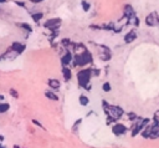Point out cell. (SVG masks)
I'll return each instance as SVG.
<instances>
[{
	"label": "cell",
	"instance_id": "cell-13",
	"mask_svg": "<svg viewBox=\"0 0 159 148\" xmlns=\"http://www.w3.org/2000/svg\"><path fill=\"white\" fill-rule=\"evenodd\" d=\"M135 39H137V32H135L134 30H131V31H129V32L126 35V36H124V40H126L127 44L132 43V41L135 40Z\"/></svg>",
	"mask_w": 159,
	"mask_h": 148
},
{
	"label": "cell",
	"instance_id": "cell-14",
	"mask_svg": "<svg viewBox=\"0 0 159 148\" xmlns=\"http://www.w3.org/2000/svg\"><path fill=\"white\" fill-rule=\"evenodd\" d=\"M9 110H10V103L5 102V101H0V115L6 113Z\"/></svg>",
	"mask_w": 159,
	"mask_h": 148
},
{
	"label": "cell",
	"instance_id": "cell-31",
	"mask_svg": "<svg viewBox=\"0 0 159 148\" xmlns=\"http://www.w3.org/2000/svg\"><path fill=\"white\" fill-rule=\"evenodd\" d=\"M3 142H4V136L0 134V144H3Z\"/></svg>",
	"mask_w": 159,
	"mask_h": 148
},
{
	"label": "cell",
	"instance_id": "cell-24",
	"mask_svg": "<svg viewBox=\"0 0 159 148\" xmlns=\"http://www.w3.org/2000/svg\"><path fill=\"white\" fill-rule=\"evenodd\" d=\"M99 75H101V70H99V69H92V76L98 77Z\"/></svg>",
	"mask_w": 159,
	"mask_h": 148
},
{
	"label": "cell",
	"instance_id": "cell-9",
	"mask_svg": "<svg viewBox=\"0 0 159 148\" xmlns=\"http://www.w3.org/2000/svg\"><path fill=\"white\" fill-rule=\"evenodd\" d=\"M123 13H124V16L127 17V19H128V20H131V19H133V17L135 16V11L133 10V8H132V5H129V4L124 5V10H123Z\"/></svg>",
	"mask_w": 159,
	"mask_h": 148
},
{
	"label": "cell",
	"instance_id": "cell-27",
	"mask_svg": "<svg viewBox=\"0 0 159 148\" xmlns=\"http://www.w3.org/2000/svg\"><path fill=\"white\" fill-rule=\"evenodd\" d=\"M81 122H82V120H81V118H80V120H77V121L75 122V125H73V128H72V131H75V129L78 127V125H81Z\"/></svg>",
	"mask_w": 159,
	"mask_h": 148
},
{
	"label": "cell",
	"instance_id": "cell-28",
	"mask_svg": "<svg viewBox=\"0 0 159 148\" xmlns=\"http://www.w3.org/2000/svg\"><path fill=\"white\" fill-rule=\"evenodd\" d=\"M133 19H134V26H138V25H139V22H140V21H139V19H138L137 16H134Z\"/></svg>",
	"mask_w": 159,
	"mask_h": 148
},
{
	"label": "cell",
	"instance_id": "cell-21",
	"mask_svg": "<svg viewBox=\"0 0 159 148\" xmlns=\"http://www.w3.org/2000/svg\"><path fill=\"white\" fill-rule=\"evenodd\" d=\"M9 93H10V96H11V97H14V98H19V92H17V91L15 90V88H10Z\"/></svg>",
	"mask_w": 159,
	"mask_h": 148
},
{
	"label": "cell",
	"instance_id": "cell-2",
	"mask_svg": "<svg viewBox=\"0 0 159 148\" xmlns=\"http://www.w3.org/2000/svg\"><path fill=\"white\" fill-rule=\"evenodd\" d=\"M92 54L88 50H83L80 54H76L73 56V60H72V64L73 66H85V65H88V64H92Z\"/></svg>",
	"mask_w": 159,
	"mask_h": 148
},
{
	"label": "cell",
	"instance_id": "cell-32",
	"mask_svg": "<svg viewBox=\"0 0 159 148\" xmlns=\"http://www.w3.org/2000/svg\"><path fill=\"white\" fill-rule=\"evenodd\" d=\"M4 100H5V96L4 95H0V101H4Z\"/></svg>",
	"mask_w": 159,
	"mask_h": 148
},
{
	"label": "cell",
	"instance_id": "cell-6",
	"mask_svg": "<svg viewBox=\"0 0 159 148\" xmlns=\"http://www.w3.org/2000/svg\"><path fill=\"white\" fill-rule=\"evenodd\" d=\"M99 50H101V55H99V58H101V60H103V61H108V60H111L112 54H111V50L108 49L107 46L99 45Z\"/></svg>",
	"mask_w": 159,
	"mask_h": 148
},
{
	"label": "cell",
	"instance_id": "cell-8",
	"mask_svg": "<svg viewBox=\"0 0 159 148\" xmlns=\"http://www.w3.org/2000/svg\"><path fill=\"white\" fill-rule=\"evenodd\" d=\"M72 60H73L72 52H71V51H66V54H65V55L61 57V64H62V66H68V65L72 62Z\"/></svg>",
	"mask_w": 159,
	"mask_h": 148
},
{
	"label": "cell",
	"instance_id": "cell-33",
	"mask_svg": "<svg viewBox=\"0 0 159 148\" xmlns=\"http://www.w3.org/2000/svg\"><path fill=\"white\" fill-rule=\"evenodd\" d=\"M5 3H8V0H0V5H1V4H5Z\"/></svg>",
	"mask_w": 159,
	"mask_h": 148
},
{
	"label": "cell",
	"instance_id": "cell-11",
	"mask_svg": "<svg viewBox=\"0 0 159 148\" xmlns=\"http://www.w3.org/2000/svg\"><path fill=\"white\" fill-rule=\"evenodd\" d=\"M157 20H158V17L155 16V13H153L150 15L147 16V19H145V24L148 26H154L155 24H157Z\"/></svg>",
	"mask_w": 159,
	"mask_h": 148
},
{
	"label": "cell",
	"instance_id": "cell-18",
	"mask_svg": "<svg viewBox=\"0 0 159 148\" xmlns=\"http://www.w3.org/2000/svg\"><path fill=\"white\" fill-rule=\"evenodd\" d=\"M44 17V14L42 13H34L31 14V19L35 21V22H40V20Z\"/></svg>",
	"mask_w": 159,
	"mask_h": 148
},
{
	"label": "cell",
	"instance_id": "cell-7",
	"mask_svg": "<svg viewBox=\"0 0 159 148\" xmlns=\"http://www.w3.org/2000/svg\"><path fill=\"white\" fill-rule=\"evenodd\" d=\"M127 131H128L127 127L124 125H122V123H116V125L112 127V132H113L114 136H122V134H124Z\"/></svg>",
	"mask_w": 159,
	"mask_h": 148
},
{
	"label": "cell",
	"instance_id": "cell-15",
	"mask_svg": "<svg viewBox=\"0 0 159 148\" xmlns=\"http://www.w3.org/2000/svg\"><path fill=\"white\" fill-rule=\"evenodd\" d=\"M16 25L19 26L20 29H22V30L27 31L29 34H30V32H32V27H31V25H30V24H27V22H17Z\"/></svg>",
	"mask_w": 159,
	"mask_h": 148
},
{
	"label": "cell",
	"instance_id": "cell-25",
	"mask_svg": "<svg viewBox=\"0 0 159 148\" xmlns=\"http://www.w3.org/2000/svg\"><path fill=\"white\" fill-rule=\"evenodd\" d=\"M15 5H17V6H19V8H25L26 6V4L24 3V1H19V0H15Z\"/></svg>",
	"mask_w": 159,
	"mask_h": 148
},
{
	"label": "cell",
	"instance_id": "cell-35",
	"mask_svg": "<svg viewBox=\"0 0 159 148\" xmlns=\"http://www.w3.org/2000/svg\"><path fill=\"white\" fill-rule=\"evenodd\" d=\"M13 148H20V147H19V146H17V144H15V146H14Z\"/></svg>",
	"mask_w": 159,
	"mask_h": 148
},
{
	"label": "cell",
	"instance_id": "cell-29",
	"mask_svg": "<svg viewBox=\"0 0 159 148\" xmlns=\"http://www.w3.org/2000/svg\"><path fill=\"white\" fill-rule=\"evenodd\" d=\"M154 121H159V111H157L154 113Z\"/></svg>",
	"mask_w": 159,
	"mask_h": 148
},
{
	"label": "cell",
	"instance_id": "cell-4",
	"mask_svg": "<svg viewBox=\"0 0 159 148\" xmlns=\"http://www.w3.org/2000/svg\"><path fill=\"white\" fill-rule=\"evenodd\" d=\"M61 25V19L60 17H54V19H49L47 21H45L44 24V27L49 29L51 31H57L60 29Z\"/></svg>",
	"mask_w": 159,
	"mask_h": 148
},
{
	"label": "cell",
	"instance_id": "cell-20",
	"mask_svg": "<svg viewBox=\"0 0 159 148\" xmlns=\"http://www.w3.org/2000/svg\"><path fill=\"white\" fill-rule=\"evenodd\" d=\"M102 90H103L104 92H109V91L112 90V87H111V84H109V82H104L103 86H102Z\"/></svg>",
	"mask_w": 159,
	"mask_h": 148
},
{
	"label": "cell",
	"instance_id": "cell-1",
	"mask_svg": "<svg viewBox=\"0 0 159 148\" xmlns=\"http://www.w3.org/2000/svg\"><path fill=\"white\" fill-rule=\"evenodd\" d=\"M92 77V69H83V70H81L77 72V81H78V85L81 87H83L85 90H88V91H91V80Z\"/></svg>",
	"mask_w": 159,
	"mask_h": 148
},
{
	"label": "cell",
	"instance_id": "cell-30",
	"mask_svg": "<svg viewBox=\"0 0 159 148\" xmlns=\"http://www.w3.org/2000/svg\"><path fill=\"white\" fill-rule=\"evenodd\" d=\"M31 3H34V4H39V3H41V1H44V0H30Z\"/></svg>",
	"mask_w": 159,
	"mask_h": 148
},
{
	"label": "cell",
	"instance_id": "cell-17",
	"mask_svg": "<svg viewBox=\"0 0 159 148\" xmlns=\"http://www.w3.org/2000/svg\"><path fill=\"white\" fill-rule=\"evenodd\" d=\"M78 102L81 106H83V107H86V106L90 103V98H88L87 96H85V95H80L78 97Z\"/></svg>",
	"mask_w": 159,
	"mask_h": 148
},
{
	"label": "cell",
	"instance_id": "cell-36",
	"mask_svg": "<svg viewBox=\"0 0 159 148\" xmlns=\"http://www.w3.org/2000/svg\"><path fill=\"white\" fill-rule=\"evenodd\" d=\"M1 14H3V10H1V9H0V15H1Z\"/></svg>",
	"mask_w": 159,
	"mask_h": 148
},
{
	"label": "cell",
	"instance_id": "cell-3",
	"mask_svg": "<svg viewBox=\"0 0 159 148\" xmlns=\"http://www.w3.org/2000/svg\"><path fill=\"white\" fill-rule=\"evenodd\" d=\"M103 110L106 112V115L112 117V118H114V120H118V118H121L123 116V113H124V111H123L121 107L108 105L106 101H103Z\"/></svg>",
	"mask_w": 159,
	"mask_h": 148
},
{
	"label": "cell",
	"instance_id": "cell-19",
	"mask_svg": "<svg viewBox=\"0 0 159 148\" xmlns=\"http://www.w3.org/2000/svg\"><path fill=\"white\" fill-rule=\"evenodd\" d=\"M81 5H82V9H83V11H90V9H91V4L88 3V1H86V0H82L81 1Z\"/></svg>",
	"mask_w": 159,
	"mask_h": 148
},
{
	"label": "cell",
	"instance_id": "cell-16",
	"mask_svg": "<svg viewBox=\"0 0 159 148\" xmlns=\"http://www.w3.org/2000/svg\"><path fill=\"white\" fill-rule=\"evenodd\" d=\"M45 96H46V98L52 100V101H58V96H57L55 92H52V91H50V90L45 91Z\"/></svg>",
	"mask_w": 159,
	"mask_h": 148
},
{
	"label": "cell",
	"instance_id": "cell-34",
	"mask_svg": "<svg viewBox=\"0 0 159 148\" xmlns=\"http://www.w3.org/2000/svg\"><path fill=\"white\" fill-rule=\"evenodd\" d=\"M0 148H6V146H4V144H0Z\"/></svg>",
	"mask_w": 159,
	"mask_h": 148
},
{
	"label": "cell",
	"instance_id": "cell-5",
	"mask_svg": "<svg viewBox=\"0 0 159 148\" xmlns=\"http://www.w3.org/2000/svg\"><path fill=\"white\" fill-rule=\"evenodd\" d=\"M9 50L14 51L16 55H21L22 52L26 50V45H25V44H22V43H19V41H15V43H13V44L10 45Z\"/></svg>",
	"mask_w": 159,
	"mask_h": 148
},
{
	"label": "cell",
	"instance_id": "cell-22",
	"mask_svg": "<svg viewBox=\"0 0 159 148\" xmlns=\"http://www.w3.org/2000/svg\"><path fill=\"white\" fill-rule=\"evenodd\" d=\"M61 45L63 47H68L70 45H71V40H70V39H62L61 40Z\"/></svg>",
	"mask_w": 159,
	"mask_h": 148
},
{
	"label": "cell",
	"instance_id": "cell-12",
	"mask_svg": "<svg viewBox=\"0 0 159 148\" xmlns=\"http://www.w3.org/2000/svg\"><path fill=\"white\" fill-rule=\"evenodd\" d=\"M62 76H63V79L65 81H70L72 77V72H71V70H70V67L67 66H62Z\"/></svg>",
	"mask_w": 159,
	"mask_h": 148
},
{
	"label": "cell",
	"instance_id": "cell-26",
	"mask_svg": "<svg viewBox=\"0 0 159 148\" xmlns=\"http://www.w3.org/2000/svg\"><path fill=\"white\" fill-rule=\"evenodd\" d=\"M32 123H34V125H36L37 127H40V128H42V129H45V127L42 126V123H40L37 120H32Z\"/></svg>",
	"mask_w": 159,
	"mask_h": 148
},
{
	"label": "cell",
	"instance_id": "cell-10",
	"mask_svg": "<svg viewBox=\"0 0 159 148\" xmlns=\"http://www.w3.org/2000/svg\"><path fill=\"white\" fill-rule=\"evenodd\" d=\"M47 85H49V87L51 88V90H54V91L60 90V87H61L60 81L56 80V79H50V80L47 81Z\"/></svg>",
	"mask_w": 159,
	"mask_h": 148
},
{
	"label": "cell",
	"instance_id": "cell-23",
	"mask_svg": "<svg viewBox=\"0 0 159 148\" xmlns=\"http://www.w3.org/2000/svg\"><path fill=\"white\" fill-rule=\"evenodd\" d=\"M138 116L134 113V112H129L128 113V120H131V121H134V120H137Z\"/></svg>",
	"mask_w": 159,
	"mask_h": 148
}]
</instances>
